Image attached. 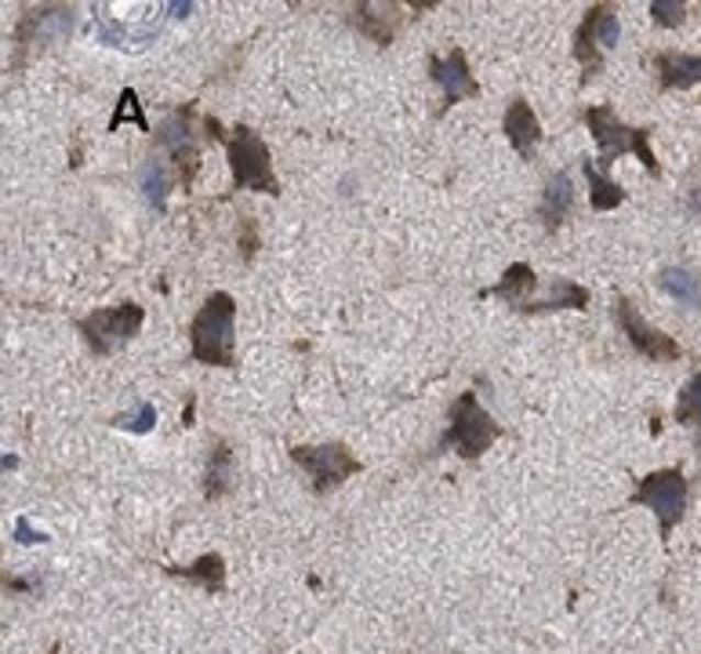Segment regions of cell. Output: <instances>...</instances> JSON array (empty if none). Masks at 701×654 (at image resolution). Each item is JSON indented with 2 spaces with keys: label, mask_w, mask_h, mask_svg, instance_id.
<instances>
[{
  "label": "cell",
  "mask_w": 701,
  "mask_h": 654,
  "mask_svg": "<svg viewBox=\"0 0 701 654\" xmlns=\"http://www.w3.org/2000/svg\"><path fill=\"white\" fill-rule=\"evenodd\" d=\"M189 353L197 364L236 367V299L215 291L189 324Z\"/></svg>",
  "instance_id": "1"
},
{
  "label": "cell",
  "mask_w": 701,
  "mask_h": 654,
  "mask_svg": "<svg viewBox=\"0 0 701 654\" xmlns=\"http://www.w3.org/2000/svg\"><path fill=\"white\" fill-rule=\"evenodd\" d=\"M208 135L225 142V153H230V171H233V186L236 189H252V193H280V182L272 175V157L266 138L252 128H233L230 135L222 131V124L215 117H208Z\"/></svg>",
  "instance_id": "2"
},
{
  "label": "cell",
  "mask_w": 701,
  "mask_h": 654,
  "mask_svg": "<svg viewBox=\"0 0 701 654\" xmlns=\"http://www.w3.org/2000/svg\"><path fill=\"white\" fill-rule=\"evenodd\" d=\"M581 121L589 124L592 138H597V146H600V168H611L622 153H636L639 164H644L650 175H661V164L655 157V149H650V128L622 124L608 106H592V110L581 113Z\"/></svg>",
  "instance_id": "3"
},
{
  "label": "cell",
  "mask_w": 701,
  "mask_h": 654,
  "mask_svg": "<svg viewBox=\"0 0 701 654\" xmlns=\"http://www.w3.org/2000/svg\"><path fill=\"white\" fill-rule=\"evenodd\" d=\"M447 430L439 436V447H455L461 458H480L487 447L502 436V425H498L491 414L480 408L477 392H461V397L450 403L447 411Z\"/></svg>",
  "instance_id": "4"
},
{
  "label": "cell",
  "mask_w": 701,
  "mask_h": 654,
  "mask_svg": "<svg viewBox=\"0 0 701 654\" xmlns=\"http://www.w3.org/2000/svg\"><path fill=\"white\" fill-rule=\"evenodd\" d=\"M77 11L69 4H41V8H30L22 11L19 26H15V58H11V69H22L30 63L33 52H44L47 44L63 41L74 33V19Z\"/></svg>",
  "instance_id": "5"
},
{
  "label": "cell",
  "mask_w": 701,
  "mask_h": 654,
  "mask_svg": "<svg viewBox=\"0 0 701 654\" xmlns=\"http://www.w3.org/2000/svg\"><path fill=\"white\" fill-rule=\"evenodd\" d=\"M142 320H146V309L135 302H121V306H105V309H94L88 317H80L77 331L85 335V342L94 353L110 356L121 350L124 342H132L138 335Z\"/></svg>",
  "instance_id": "6"
},
{
  "label": "cell",
  "mask_w": 701,
  "mask_h": 654,
  "mask_svg": "<svg viewBox=\"0 0 701 654\" xmlns=\"http://www.w3.org/2000/svg\"><path fill=\"white\" fill-rule=\"evenodd\" d=\"M633 506H647L650 513L658 517L661 539L669 542V534L676 531V523L687 513V477L680 469H658L647 473L644 480H636Z\"/></svg>",
  "instance_id": "7"
},
{
  "label": "cell",
  "mask_w": 701,
  "mask_h": 654,
  "mask_svg": "<svg viewBox=\"0 0 701 654\" xmlns=\"http://www.w3.org/2000/svg\"><path fill=\"white\" fill-rule=\"evenodd\" d=\"M291 462L309 473L316 495L335 491V487H342L349 477H356V473L364 469L360 458H356L346 444H320V447L299 444V447H291Z\"/></svg>",
  "instance_id": "8"
},
{
  "label": "cell",
  "mask_w": 701,
  "mask_h": 654,
  "mask_svg": "<svg viewBox=\"0 0 701 654\" xmlns=\"http://www.w3.org/2000/svg\"><path fill=\"white\" fill-rule=\"evenodd\" d=\"M614 320L617 328H622V335L628 339V346H633L639 356H647V361L665 364V361H680V342L661 335L658 328H650L644 317L636 313V306L625 299V295H617L614 299Z\"/></svg>",
  "instance_id": "9"
},
{
  "label": "cell",
  "mask_w": 701,
  "mask_h": 654,
  "mask_svg": "<svg viewBox=\"0 0 701 654\" xmlns=\"http://www.w3.org/2000/svg\"><path fill=\"white\" fill-rule=\"evenodd\" d=\"M193 110H178L171 113L168 121L160 124L157 131V142L164 149L171 153V160H175V168H178V178H182V189L189 193V186H193V178H197V168H200V160H197V138H193Z\"/></svg>",
  "instance_id": "10"
},
{
  "label": "cell",
  "mask_w": 701,
  "mask_h": 654,
  "mask_svg": "<svg viewBox=\"0 0 701 654\" xmlns=\"http://www.w3.org/2000/svg\"><path fill=\"white\" fill-rule=\"evenodd\" d=\"M430 74L439 85V91H444V110H450V106L461 102V99H477V95H480V85H477V77H472L469 58H466L461 47H455L447 58L433 55L430 58Z\"/></svg>",
  "instance_id": "11"
},
{
  "label": "cell",
  "mask_w": 701,
  "mask_h": 654,
  "mask_svg": "<svg viewBox=\"0 0 701 654\" xmlns=\"http://www.w3.org/2000/svg\"><path fill=\"white\" fill-rule=\"evenodd\" d=\"M91 33L105 47H116V52H142V47L160 37V26H153V22H142V26H121V22H113V15L105 11V4H99V8H94Z\"/></svg>",
  "instance_id": "12"
},
{
  "label": "cell",
  "mask_w": 701,
  "mask_h": 654,
  "mask_svg": "<svg viewBox=\"0 0 701 654\" xmlns=\"http://www.w3.org/2000/svg\"><path fill=\"white\" fill-rule=\"evenodd\" d=\"M502 131H505V138L513 142V149L520 153V157L534 160V153H538V142H542V121H538V113L531 110L527 99H513V102H509V110L502 117Z\"/></svg>",
  "instance_id": "13"
},
{
  "label": "cell",
  "mask_w": 701,
  "mask_h": 654,
  "mask_svg": "<svg viewBox=\"0 0 701 654\" xmlns=\"http://www.w3.org/2000/svg\"><path fill=\"white\" fill-rule=\"evenodd\" d=\"M570 208H575V182H570V175L567 171L549 175V182L542 189V204H538L542 225L549 233H556L570 219Z\"/></svg>",
  "instance_id": "14"
},
{
  "label": "cell",
  "mask_w": 701,
  "mask_h": 654,
  "mask_svg": "<svg viewBox=\"0 0 701 654\" xmlns=\"http://www.w3.org/2000/svg\"><path fill=\"white\" fill-rule=\"evenodd\" d=\"M655 74L661 91H687L701 85V55H683V52H658L655 55Z\"/></svg>",
  "instance_id": "15"
},
{
  "label": "cell",
  "mask_w": 701,
  "mask_h": 654,
  "mask_svg": "<svg viewBox=\"0 0 701 654\" xmlns=\"http://www.w3.org/2000/svg\"><path fill=\"white\" fill-rule=\"evenodd\" d=\"M397 11H400L397 4H389V8L356 4L349 22L356 26V33H364V37L371 41V44L389 47V44H393V37H397V30H400V19H403V15H397Z\"/></svg>",
  "instance_id": "16"
},
{
  "label": "cell",
  "mask_w": 701,
  "mask_h": 654,
  "mask_svg": "<svg viewBox=\"0 0 701 654\" xmlns=\"http://www.w3.org/2000/svg\"><path fill=\"white\" fill-rule=\"evenodd\" d=\"M164 570H168L171 578H182V581H189V586L211 592V597L225 592V561H222V553H204V556H197L189 567H164Z\"/></svg>",
  "instance_id": "17"
},
{
  "label": "cell",
  "mask_w": 701,
  "mask_h": 654,
  "mask_svg": "<svg viewBox=\"0 0 701 654\" xmlns=\"http://www.w3.org/2000/svg\"><path fill=\"white\" fill-rule=\"evenodd\" d=\"M534 288H538V277H534V269L527 266V262H513V266L502 273V280H498L494 288L483 291V299H487V295H494V299L509 302L520 313L524 306H531V291Z\"/></svg>",
  "instance_id": "18"
},
{
  "label": "cell",
  "mask_w": 701,
  "mask_h": 654,
  "mask_svg": "<svg viewBox=\"0 0 701 654\" xmlns=\"http://www.w3.org/2000/svg\"><path fill=\"white\" fill-rule=\"evenodd\" d=\"M233 484V447L225 436H211L208 444V477H204V498L219 502Z\"/></svg>",
  "instance_id": "19"
},
{
  "label": "cell",
  "mask_w": 701,
  "mask_h": 654,
  "mask_svg": "<svg viewBox=\"0 0 701 654\" xmlns=\"http://www.w3.org/2000/svg\"><path fill=\"white\" fill-rule=\"evenodd\" d=\"M575 58L581 63V69H586L581 85H589V80L603 69V47L597 44V8L586 11V19H581V26L575 33Z\"/></svg>",
  "instance_id": "20"
},
{
  "label": "cell",
  "mask_w": 701,
  "mask_h": 654,
  "mask_svg": "<svg viewBox=\"0 0 701 654\" xmlns=\"http://www.w3.org/2000/svg\"><path fill=\"white\" fill-rule=\"evenodd\" d=\"M553 309H589V288H581V284L567 280V277H556L553 280V295L545 302H531L524 313H553Z\"/></svg>",
  "instance_id": "21"
},
{
  "label": "cell",
  "mask_w": 701,
  "mask_h": 654,
  "mask_svg": "<svg viewBox=\"0 0 701 654\" xmlns=\"http://www.w3.org/2000/svg\"><path fill=\"white\" fill-rule=\"evenodd\" d=\"M658 284H661V291L669 295V299L683 302V306L701 309V277H694L691 269H683V266H669V269H661Z\"/></svg>",
  "instance_id": "22"
},
{
  "label": "cell",
  "mask_w": 701,
  "mask_h": 654,
  "mask_svg": "<svg viewBox=\"0 0 701 654\" xmlns=\"http://www.w3.org/2000/svg\"><path fill=\"white\" fill-rule=\"evenodd\" d=\"M581 171H586V178H589V208L592 211H614L625 200V189L617 182H611V178L603 175L592 160L581 164Z\"/></svg>",
  "instance_id": "23"
},
{
  "label": "cell",
  "mask_w": 701,
  "mask_h": 654,
  "mask_svg": "<svg viewBox=\"0 0 701 654\" xmlns=\"http://www.w3.org/2000/svg\"><path fill=\"white\" fill-rule=\"evenodd\" d=\"M138 186H142V197L149 200L153 211H168V171H164L160 160H146L138 171Z\"/></svg>",
  "instance_id": "24"
},
{
  "label": "cell",
  "mask_w": 701,
  "mask_h": 654,
  "mask_svg": "<svg viewBox=\"0 0 701 654\" xmlns=\"http://www.w3.org/2000/svg\"><path fill=\"white\" fill-rule=\"evenodd\" d=\"M132 121L138 131H153L149 121H146V113H142V102H138V95L135 88H124L121 91V99H116V110L110 117V131H121V124Z\"/></svg>",
  "instance_id": "25"
},
{
  "label": "cell",
  "mask_w": 701,
  "mask_h": 654,
  "mask_svg": "<svg viewBox=\"0 0 701 654\" xmlns=\"http://www.w3.org/2000/svg\"><path fill=\"white\" fill-rule=\"evenodd\" d=\"M676 422L698 425V430H701V372L683 386L680 400H676Z\"/></svg>",
  "instance_id": "26"
},
{
  "label": "cell",
  "mask_w": 701,
  "mask_h": 654,
  "mask_svg": "<svg viewBox=\"0 0 701 654\" xmlns=\"http://www.w3.org/2000/svg\"><path fill=\"white\" fill-rule=\"evenodd\" d=\"M116 430H127V433H135V436H146L153 433V425H157V408L153 403L142 400L135 411H127V414H116L113 419Z\"/></svg>",
  "instance_id": "27"
},
{
  "label": "cell",
  "mask_w": 701,
  "mask_h": 654,
  "mask_svg": "<svg viewBox=\"0 0 701 654\" xmlns=\"http://www.w3.org/2000/svg\"><path fill=\"white\" fill-rule=\"evenodd\" d=\"M597 8V44L608 52L622 37V26H617V8L614 4H592Z\"/></svg>",
  "instance_id": "28"
},
{
  "label": "cell",
  "mask_w": 701,
  "mask_h": 654,
  "mask_svg": "<svg viewBox=\"0 0 701 654\" xmlns=\"http://www.w3.org/2000/svg\"><path fill=\"white\" fill-rule=\"evenodd\" d=\"M650 15H655L658 26L672 30V26H680V22H683L687 4H683V0H650Z\"/></svg>",
  "instance_id": "29"
},
{
  "label": "cell",
  "mask_w": 701,
  "mask_h": 654,
  "mask_svg": "<svg viewBox=\"0 0 701 654\" xmlns=\"http://www.w3.org/2000/svg\"><path fill=\"white\" fill-rule=\"evenodd\" d=\"M683 208H687V215H691V219H701V160H698V168L691 171V178H687Z\"/></svg>",
  "instance_id": "30"
},
{
  "label": "cell",
  "mask_w": 701,
  "mask_h": 654,
  "mask_svg": "<svg viewBox=\"0 0 701 654\" xmlns=\"http://www.w3.org/2000/svg\"><path fill=\"white\" fill-rule=\"evenodd\" d=\"M236 241H241V247H244V262H252V258H255V252H258V225H255V219H252V215H244V219H241V230H236Z\"/></svg>",
  "instance_id": "31"
},
{
  "label": "cell",
  "mask_w": 701,
  "mask_h": 654,
  "mask_svg": "<svg viewBox=\"0 0 701 654\" xmlns=\"http://www.w3.org/2000/svg\"><path fill=\"white\" fill-rule=\"evenodd\" d=\"M15 542L19 545H41V542H47V531H33V523H30V517H19L15 520Z\"/></svg>",
  "instance_id": "32"
},
{
  "label": "cell",
  "mask_w": 701,
  "mask_h": 654,
  "mask_svg": "<svg viewBox=\"0 0 701 654\" xmlns=\"http://www.w3.org/2000/svg\"><path fill=\"white\" fill-rule=\"evenodd\" d=\"M4 589H11V592H41V581H37V578H15V575H4Z\"/></svg>",
  "instance_id": "33"
},
{
  "label": "cell",
  "mask_w": 701,
  "mask_h": 654,
  "mask_svg": "<svg viewBox=\"0 0 701 654\" xmlns=\"http://www.w3.org/2000/svg\"><path fill=\"white\" fill-rule=\"evenodd\" d=\"M193 411H197V400L189 397V403H186V422L182 425H193Z\"/></svg>",
  "instance_id": "34"
},
{
  "label": "cell",
  "mask_w": 701,
  "mask_h": 654,
  "mask_svg": "<svg viewBox=\"0 0 701 654\" xmlns=\"http://www.w3.org/2000/svg\"><path fill=\"white\" fill-rule=\"evenodd\" d=\"M47 654H63V647H58V644H52V651H47Z\"/></svg>",
  "instance_id": "35"
}]
</instances>
